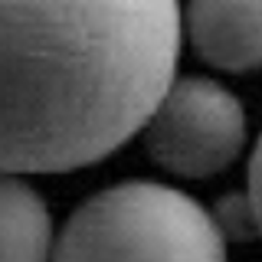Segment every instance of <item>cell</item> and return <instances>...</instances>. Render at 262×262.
Listing matches in <instances>:
<instances>
[{
  "instance_id": "obj_3",
  "label": "cell",
  "mask_w": 262,
  "mask_h": 262,
  "mask_svg": "<svg viewBox=\"0 0 262 262\" xmlns=\"http://www.w3.org/2000/svg\"><path fill=\"white\" fill-rule=\"evenodd\" d=\"M147 151L180 177H210L239 154L246 112L239 98L213 79L170 82L147 118Z\"/></svg>"
},
{
  "instance_id": "obj_6",
  "label": "cell",
  "mask_w": 262,
  "mask_h": 262,
  "mask_svg": "<svg viewBox=\"0 0 262 262\" xmlns=\"http://www.w3.org/2000/svg\"><path fill=\"white\" fill-rule=\"evenodd\" d=\"M249 203H252V213H256V226L262 233V138L252 151V161H249Z\"/></svg>"
},
{
  "instance_id": "obj_5",
  "label": "cell",
  "mask_w": 262,
  "mask_h": 262,
  "mask_svg": "<svg viewBox=\"0 0 262 262\" xmlns=\"http://www.w3.org/2000/svg\"><path fill=\"white\" fill-rule=\"evenodd\" d=\"M0 262H53V223L39 193L0 167Z\"/></svg>"
},
{
  "instance_id": "obj_1",
  "label": "cell",
  "mask_w": 262,
  "mask_h": 262,
  "mask_svg": "<svg viewBox=\"0 0 262 262\" xmlns=\"http://www.w3.org/2000/svg\"><path fill=\"white\" fill-rule=\"evenodd\" d=\"M177 0H0V167L95 164L174 82Z\"/></svg>"
},
{
  "instance_id": "obj_2",
  "label": "cell",
  "mask_w": 262,
  "mask_h": 262,
  "mask_svg": "<svg viewBox=\"0 0 262 262\" xmlns=\"http://www.w3.org/2000/svg\"><path fill=\"white\" fill-rule=\"evenodd\" d=\"M53 262H226V233L164 184H118L69 216Z\"/></svg>"
},
{
  "instance_id": "obj_4",
  "label": "cell",
  "mask_w": 262,
  "mask_h": 262,
  "mask_svg": "<svg viewBox=\"0 0 262 262\" xmlns=\"http://www.w3.org/2000/svg\"><path fill=\"white\" fill-rule=\"evenodd\" d=\"M187 30L193 49L216 69L262 66V0H190Z\"/></svg>"
}]
</instances>
